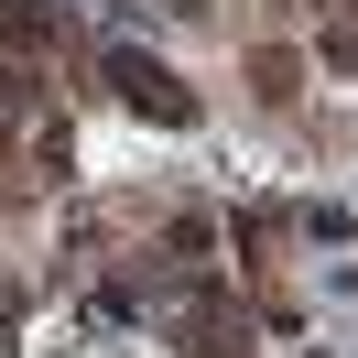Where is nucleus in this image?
I'll return each instance as SVG.
<instances>
[{"label":"nucleus","instance_id":"obj_2","mask_svg":"<svg viewBox=\"0 0 358 358\" xmlns=\"http://www.w3.org/2000/svg\"><path fill=\"white\" fill-rule=\"evenodd\" d=\"M185 336H196V358H239V315H228L217 293H196V304H185Z\"/></svg>","mask_w":358,"mask_h":358},{"label":"nucleus","instance_id":"obj_1","mask_svg":"<svg viewBox=\"0 0 358 358\" xmlns=\"http://www.w3.org/2000/svg\"><path fill=\"white\" fill-rule=\"evenodd\" d=\"M109 87H120V98H131V109H141V120H163V131H185V120H196V87H185V76H174V66H152V55H131V44H120V55H109Z\"/></svg>","mask_w":358,"mask_h":358}]
</instances>
